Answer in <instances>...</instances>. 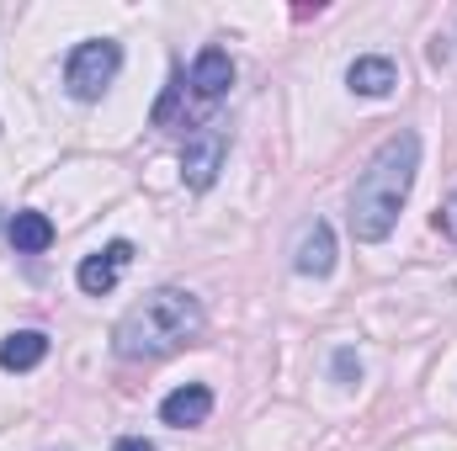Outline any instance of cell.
Wrapping results in <instances>:
<instances>
[{
	"instance_id": "obj_7",
	"label": "cell",
	"mask_w": 457,
	"mask_h": 451,
	"mask_svg": "<svg viewBox=\"0 0 457 451\" xmlns=\"http://www.w3.org/2000/svg\"><path fill=\"white\" fill-rule=\"evenodd\" d=\"M192 96L203 102V107H213V102H224L228 86H234V59H228L224 48H203L197 59H192Z\"/></svg>"
},
{
	"instance_id": "obj_10",
	"label": "cell",
	"mask_w": 457,
	"mask_h": 451,
	"mask_svg": "<svg viewBox=\"0 0 457 451\" xmlns=\"http://www.w3.org/2000/svg\"><path fill=\"white\" fill-rule=\"evenodd\" d=\"M5 234H11V250H16V255H43V250L54 244V218L37 213V208H21Z\"/></svg>"
},
{
	"instance_id": "obj_14",
	"label": "cell",
	"mask_w": 457,
	"mask_h": 451,
	"mask_svg": "<svg viewBox=\"0 0 457 451\" xmlns=\"http://www.w3.org/2000/svg\"><path fill=\"white\" fill-rule=\"evenodd\" d=\"M112 451H160V447H154V441H144V436H122Z\"/></svg>"
},
{
	"instance_id": "obj_13",
	"label": "cell",
	"mask_w": 457,
	"mask_h": 451,
	"mask_svg": "<svg viewBox=\"0 0 457 451\" xmlns=\"http://www.w3.org/2000/svg\"><path fill=\"white\" fill-rule=\"evenodd\" d=\"M436 228L447 234V239H457V192L442 202V213H436Z\"/></svg>"
},
{
	"instance_id": "obj_2",
	"label": "cell",
	"mask_w": 457,
	"mask_h": 451,
	"mask_svg": "<svg viewBox=\"0 0 457 451\" xmlns=\"http://www.w3.org/2000/svg\"><path fill=\"white\" fill-rule=\"evenodd\" d=\"M203 324H208V314H203V303L192 292L160 287V292L138 298L117 319L112 345L122 361H160V356H176L181 345H192V340L203 335Z\"/></svg>"
},
{
	"instance_id": "obj_8",
	"label": "cell",
	"mask_w": 457,
	"mask_h": 451,
	"mask_svg": "<svg viewBox=\"0 0 457 451\" xmlns=\"http://www.w3.org/2000/svg\"><path fill=\"white\" fill-rule=\"evenodd\" d=\"M208 414H213V388H208V382H181L176 393L160 398V420L176 425V430H187V425H208Z\"/></svg>"
},
{
	"instance_id": "obj_11",
	"label": "cell",
	"mask_w": 457,
	"mask_h": 451,
	"mask_svg": "<svg viewBox=\"0 0 457 451\" xmlns=\"http://www.w3.org/2000/svg\"><path fill=\"white\" fill-rule=\"evenodd\" d=\"M48 361V335L43 330H16V335L0 340V366L5 372H32Z\"/></svg>"
},
{
	"instance_id": "obj_3",
	"label": "cell",
	"mask_w": 457,
	"mask_h": 451,
	"mask_svg": "<svg viewBox=\"0 0 457 451\" xmlns=\"http://www.w3.org/2000/svg\"><path fill=\"white\" fill-rule=\"evenodd\" d=\"M117 70H122V48H117L112 37H86L64 59V86H70L75 102H96L117 80Z\"/></svg>"
},
{
	"instance_id": "obj_9",
	"label": "cell",
	"mask_w": 457,
	"mask_h": 451,
	"mask_svg": "<svg viewBox=\"0 0 457 451\" xmlns=\"http://www.w3.org/2000/svg\"><path fill=\"white\" fill-rule=\"evenodd\" d=\"M345 86H351L356 96H367V102H383V96H394V86H399V64H394L388 53H361V59L345 70Z\"/></svg>"
},
{
	"instance_id": "obj_6",
	"label": "cell",
	"mask_w": 457,
	"mask_h": 451,
	"mask_svg": "<svg viewBox=\"0 0 457 451\" xmlns=\"http://www.w3.org/2000/svg\"><path fill=\"white\" fill-rule=\"evenodd\" d=\"M293 271H298V276H314V282H325V276L336 271V228L325 224V218H314V224L298 228Z\"/></svg>"
},
{
	"instance_id": "obj_5",
	"label": "cell",
	"mask_w": 457,
	"mask_h": 451,
	"mask_svg": "<svg viewBox=\"0 0 457 451\" xmlns=\"http://www.w3.org/2000/svg\"><path fill=\"white\" fill-rule=\"evenodd\" d=\"M128 260H133V239H112L107 250L86 255V260L75 266V282H80V292H86V298H107V292L117 287V276L128 271Z\"/></svg>"
},
{
	"instance_id": "obj_1",
	"label": "cell",
	"mask_w": 457,
	"mask_h": 451,
	"mask_svg": "<svg viewBox=\"0 0 457 451\" xmlns=\"http://www.w3.org/2000/svg\"><path fill=\"white\" fill-rule=\"evenodd\" d=\"M415 170H420V133L399 127V133L367 160V170H361L356 186H351V234H356L361 244H383V239L394 234L399 208L410 202Z\"/></svg>"
},
{
	"instance_id": "obj_4",
	"label": "cell",
	"mask_w": 457,
	"mask_h": 451,
	"mask_svg": "<svg viewBox=\"0 0 457 451\" xmlns=\"http://www.w3.org/2000/svg\"><path fill=\"white\" fill-rule=\"evenodd\" d=\"M224 154H228V133L213 127V122H203V127L187 138V149H181V181H187L192 192H208V186L219 181V170H224Z\"/></svg>"
},
{
	"instance_id": "obj_12",
	"label": "cell",
	"mask_w": 457,
	"mask_h": 451,
	"mask_svg": "<svg viewBox=\"0 0 457 451\" xmlns=\"http://www.w3.org/2000/svg\"><path fill=\"white\" fill-rule=\"evenodd\" d=\"M330 377H336L341 388H356V382H361V356H356L351 345H341V350L330 356Z\"/></svg>"
}]
</instances>
